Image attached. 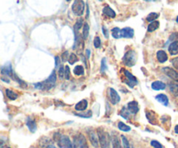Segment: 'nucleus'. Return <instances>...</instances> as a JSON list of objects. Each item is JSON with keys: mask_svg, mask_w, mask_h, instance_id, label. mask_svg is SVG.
Listing matches in <instances>:
<instances>
[{"mask_svg": "<svg viewBox=\"0 0 178 148\" xmlns=\"http://www.w3.org/2000/svg\"><path fill=\"white\" fill-rule=\"evenodd\" d=\"M83 21L82 18H79L77 19V21L76 22L75 25H74V30H75V32H78V31L83 27Z\"/></svg>", "mask_w": 178, "mask_h": 148, "instance_id": "nucleus-29", "label": "nucleus"}, {"mask_svg": "<svg viewBox=\"0 0 178 148\" xmlns=\"http://www.w3.org/2000/svg\"><path fill=\"white\" fill-rule=\"evenodd\" d=\"M46 148H56V147L55 146H53V145H49L48 147Z\"/></svg>", "mask_w": 178, "mask_h": 148, "instance_id": "nucleus-48", "label": "nucleus"}, {"mask_svg": "<svg viewBox=\"0 0 178 148\" xmlns=\"http://www.w3.org/2000/svg\"><path fill=\"white\" fill-rule=\"evenodd\" d=\"M106 70H107L106 58H103V59H102V63H101V73H104Z\"/></svg>", "mask_w": 178, "mask_h": 148, "instance_id": "nucleus-38", "label": "nucleus"}, {"mask_svg": "<svg viewBox=\"0 0 178 148\" xmlns=\"http://www.w3.org/2000/svg\"><path fill=\"white\" fill-rule=\"evenodd\" d=\"M56 80H57V74H56L55 71H53L50 74V76L46 80L43 81L42 83H36L34 85L36 89L48 91V90H50L51 88H53L55 86Z\"/></svg>", "mask_w": 178, "mask_h": 148, "instance_id": "nucleus-1", "label": "nucleus"}, {"mask_svg": "<svg viewBox=\"0 0 178 148\" xmlns=\"http://www.w3.org/2000/svg\"><path fill=\"white\" fill-rule=\"evenodd\" d=\"M150 145L154 148H163L162 144L159 141H157V140H151Z\"/></svg>", "mask_w": 178, "mask_h": 148, "instance_id": "nucleus-37", "label": "nucleus"}, {"mask_svg": "<svg viewBox=\"0 0 178 148\" xmlns=\"http://www.w3.org/2000/svg\"><path fill=\"white\" fill-rule=\"evenodd\" d=\"M70 74H71L70 67L68 66H64V78H65V79H67V80L70 79V76H71Z\"/></svg>", "mask_w": 178, "mask_h": 148, "instance_id": "nucleus-36", "label": "nucleus"}, {"mask_svg": "<svg viewBox=\"0 0 178 148\" xmlns=\"http://www.w3.org/2000/svg\"><path fill=\"white\" fill-rule=\"evenodd\" d=\"M72 11L76 16H82L84 11V2L82 0H76L71 6Z\"/></svg>", "mask_w": 178, "mask_h": 148, "instance_id": "nucleus-6", "label": "nucleus"}, {"mask_svg": "<svg viewBox=\"0 0 178 148\" xmlns=\"http://www.w3.org/2000/svg\"><path fill=\"white\" fill-rule=\"evenodd\" d=\"M89 32H90V27H89V25L87 23L84 24L83 27V37L84 39H86L88 37L89 35Z\"/></svg>", "mask_w": 178, "mask_h": 148, "instance_id": "nucleus-31", "label": "nucleus"}, {"mask_svg": "<svg viewBox=\"0 0 178 148\" xmlns=\"http://www.w3.org/2000/svg\"><path fill=\"white\" fill-rule=\"evenodd\" d=\"M86 54H87V58H89L90 56V50H86Z\"/></svg>", "mask_w": 178, "mask_h": 148, "instance_id": "nucleus-46", "label": "nucleus"}, {"mask_svg": "<svg viewBox=\"0 0 178 148\" xmlns=\"http://www.w3.org/2000/svg\"><path fill=\"white\" fill-rule=\"evenodd\" d=\"M88 106V102L86 99H83L81 101H79L76 106H75V110L78 111H85V109H87Z\"/></svg>", "mask_w": 178, "mask_h": 148, "instance_id": "nucleus-14", "label": "nucleus"}, {"mask_svg": "<svg viewBox=\"0 0 178 148\" xmlns=\"http://www.w3.org/2000/svg\"><path fill=\"white\" fill-rule=\"evenodd\" d=\"M111 35L114 38H120L121 37V30L117 27H115L111 30Z\"/></svg>", "mask_w": 178, "mask_h": 148, "instance_id": "nucleus-27", "label": "nucleus"}, {"mask_svg": "<svg viewBox=\"0 0 178 148\" xmlns=\"http://www.w3.org/2000/svg\"><path fill=\"white\" fill-rule=\"evenodd\" d=\"M58 75H59V77H60L61 78L64 77V66H60L59 71H58Z\"/></svg>", "mask_w": 178, "mask_h": 148, "instance_id": "nucleus-41", "label": "nucleus"}, {"mask_svg": "<svg viewBox=\"0 0 178 148\" xmlns=\"http://www.w3.org/2000/svg\"><path fill=\"white\" fill-rule=\"evenodd\" d=\"M172 63H173V65L175 66V67L178 68V58H176V59H174V60L172 61Z\"/></svg>", "mask_w": 178, "mask_h": 148, "instance_id": "nucleus-44", "label": "nucleus"}, {"mask_svg": "<svg viewBox=\"0 0 178 148\" xmlns=\"http://www.w3.org/2000/svg\"><path fill=\"white\" fill-rule=\"evenodd\" d=\"M73 146L74 148H89L87 140L82 133H79L74 137Z\"/></svg>", "mask_w": 178, "mask_h": 148, "instance_id": "nucleus-5", "label": "nucleus"}, {"mask_svg": "<svg viewBox=\"0 0 178 148\" xmlns=\"http://www.w3.org/2000/svg\"><path fill=\"white\" fill-rule=\"evenodd\" d=\"M6 148H11V147H6Z\"/></svg>", "mask_w": 178, "mask_h": 148, "instance_id": "nucleus-50", "label": "nucleus"}, {"mask_svg": "<svg viewBox=\"0 0 178 148\" xmlns=\"http://www.w3.org/2000/svg\"><path fill=\"white\" fill-rule=\"evenodd\" d=\"M1 73L3 74V75H4V76H8V77H11V78H13L15 73H14L13 71H12L11 64L10 62L6 63V64L3 66L2 71H1Z\"/></svg>", "mask_w": 178, "mask_h": 148, "instance_id": "nucleus-11", "label": "nucleus"}, {"mask_svg": "<svg viewBox=\"0 0 178 148\" xmlns=\"http://www.w3.org/2000/svg\"><path fill=\"white\" fill-rule=\"evenodd\" d=\"M159 25H160V23L158 21H154V22H151L149 25H148V32H152L156 30H157L159 28Z\"/></svg>", "mask_w": 178, "mask_h": 148, "instance_id": "nucleus-25", "label": "nucleus"}, {"mask_svg": "<svg viewBox=\"0 0 178 148\" xmlns=\"http://www.w3.org/2000/svg\"><path fill=\"white\" fill-rule=\"evenodd\" d=\"M146 117L148 118V120L149 121V123L156 125L157 122V118L156 115L154 111H146Z\"/></svg>", "mask_w": 178, "mask_h": 148, "instance_id": "nucleus-17", "label": "nucleus"}, {"mask_svg": "<svg viewBox=\"0 0 178 148\" xmlns=\"http://www.w3.org/2000/svg\"><path fill=\"white\" fill-rule=\"evenodd\" d=\"M88 136L90 139V141L91 143V145L94 147L97 148L99 147V140H98V136L97 133L94 131V130H88Z\"/></svg>", "mask_w": 178, "mask_h": 148, "instance_id": "nucleus-8", "label": "nucleus"}, {"mask_svg": "<svg viewBox=\"0 0 178 148\" xmlns=\"http://www.w3.org/2000/svg\"><path fill=\"white\" fill-rule=\"evenodd\" d=\"M134 36V30L130 27H125L121 30V37L131 38Z\"/></svg>", "mask_w": 178, "mask_h": 148, "instance_id": "nucleus-12", "label": "nucleus"}, {"mask_svg": "<svg viewBox=\"0 0 178 148\" xmlns=\"http://www.w3.org/2000/svg\"><path fill=\"white\" fill-rule=\"evenodd\" d=\"M55 61H56V64H55V66H56V67L58 66V64H59V57L58 56H57L56 58H55Z\"/></svg>", "mask_w": 178, "mask_h": 148, "instance_id": "nucleus-45", "label": "nucleus"}, {"mask_svg": "<svg viewBox=\"0 0 178 148\" xmlns=\"http://www.w3.org/2000/svg\"><path fill=\"white\" fill-rule=\"evenodd\" d=\"M124 76L126 77V79H125L123 82H125L130 87L133 88L136 85H137L138 81H137V78H136L135 76H133L129 71L124 70Z\"/></svg>", "mask_w": 178, "mask_h": 148, "instance_id": "nucleus-7", "label": "nucleus"}, {"mask_svg": "<svg viewBox=\"0 0 178 148\" xmlns=\"http://www.w3.org/2000/svg\"><path fill=\"white\" fill-rule=\"evenodd\" d=\"M136 61H137V53L135 51L133 50H130L128 51L123 58V62L125 66H133L135 64H136Z\"/></svg>", "mask_w": 178, "mask_h": 148, "instance_id": "nucleus-3", "label": "nucleus"}, {"mask_svg": "<svg viewBox=\"0 0 178 148\" xmlns=\"http://www.w3.org/2000/svg\"><path fill=\"white\" fill-rule=\"evenodd\" d=\"M75 115H76V116H78V117H81V118H91L92 112H91V111H87L85 113H83V112H81V113H75Z\"/></svg>", "mask_w": 178, "mask_h": 148, "instance_id": "nucleus-33", "label": "nucleus"}, {"mask_svg": "<svg viewBox=\"0 0 178 148\" xmlns=\"http://www.w3.org/2000/svg\"><path fill=\"white\" fill-rule=\"evenodd\" d=\"M76 61H78V58H77L76 55L75 53H71L70 58H69V63H70L71 65H73V64H75Z\"/></svg>", "mask_w": 178, "mask_h": 148, "instance_id": "nucleus-35", "label": "nucleus"}, {"mask_svg": "<svg viewBox=\"0 0 178 148\" xmlns=\"http://www.w3.org/2000/svg\"><path fill=\"white\" fill-rule=\"evenodd\" d=\"M176 20H177V23H178V16L177 17V19H176Z\"/></svg>", "mask_w": 178, "mask_h": 148, "instance_id": "nucleus-49", "label": "nucleus"}, {"mask_svg": "<svg viewBox=\"0 0 178 148\" xmlns=\"http://www.w3.org/2000/svg\"><path fill=\"white\" fill-rule=\"evenodd\" d=\"M74 74L75 75H77V76H81V75H83L84 73V69L82 66H77L74 68Z\"/></svg>", "mask_w": 178, "mask_h": 148, "instance_id": "nucleus-28", "label": "nucleus"}, {"mask_svg": "<svg viewBox=\"0 0 178 148\" xmlns=\"http://www.w3.org/2000/svg\"><path fill=\"white\" fill-rule=\"evenodd\" d=\"M5 94H6L7 98L9 99H11V100H16L18 99V94L15 92H13V91H11L10 89H6L5 90Z\"/></svg>", "mask_w": 178, "mask_h": 148, "instance_id": "nucleus-24", "label": "nucleus"}, {"mask_svg": "<svg viewBox=\"0 0 178 148\" xmlns=\"http://www.w3.org/2000/svg\"><path fill=\"white\" fill-rule=\"evenodd\" d=\"M109 98L112 105H116L120 102V96L117 92L113 88H109Z\"/></svg>", "mask_w": 178, "mask_h": 148, "instance_id": "nucleus-9", "label": "nucleus"}, {"mask_svg": "<svg viewBox=\"0 0 178 148\" xmlns=\"http://www.w3.org/2000/svg\"><path fill=\"white\" fill-rule=\"evenodd\" d=\"M163 73H164V74H166L169 78H170L171 79L175 80L176 82H178V72H177L176 70L170 68V67H163L162 69Z\"/></svg>", "mask_w": 178, "mask_h": 148, "instance_id": "nucleus-10", "label": "nucleus"}, {"mask_svg": "<svg viewBox=\"0 0 178 148\" xmlns=\"http://www.w3.org/2000/svg\"><path fill=\"white\" fill-rule=\"evenodd\" d=\"M128 110L132 114H137L139 111V106L137 101H130L128 104Z\"/></svg>", "mask_w": 178, "mask_h": 148, "instance_id": "nucleus-13", "label": "nucleus"}, {"mask_svg": "<svg viewBox=\"0 0 178 148\" xmlns=\"http://www.w3.org/2000/svg\"><path fill=\"white\" fill-rule=\"evenodd\" d=\"M60 148H74L73 143L71 142L70 138L66 135L59 134L58 137L54 138Z\"/></svg>", "mask_w": 178, "mask_h": 148, "instance_id": "nucleus-4", "label": "nucleus"}, {"mask_svg": "<svg viewBox=\"0 0 178 148\" xmlns=\"http://www.w3.org/2000/svg\"><path fill=\"white\" fill-rule=\"evenodd\" d=\"M103 13L104 15H106L107 17L110 18H114L116 17V12L114 11L113 9H111L109 6H105L104 9H103Z\"/></svg>", "mask_w": 178, "mask_h": 148, "instance_id": "nucleus-22", "label": "nucleus"}, {"mask_svg": "<svg viewBox=\"0 0 178 148\" xmlns=\"http://www.w3.org/2000/svg\"><path fill=\"white\" fill-rule=\"evenodd\" d=\"M156 58L159 63H164L168 60V55L164 51H158L156 52Z\"/></svg>", "mask_w": 178, "mask_h": 148, "instance_id": "nucleus-16", "label": "nucleus"}, {"mask_svg": "<svg viewBox=\"0 0 178 148\" xmlns=\"http://www.w3.org/2000/svg\"><path fill=\"white\" fill-rule=\"evenodd\" d=\"M118 129L123 131V132H130V126L125 125L123 122H118Z\"/></svg>", "mask_w": 178, "mask_h": 148, "instance_id": "nucleus-30", "label": "nucleus"}, {"mask_svg": "<svg viewBox=\"0 0 178 148\" xmlns=\"http://www.w3.org/2000/svg\"><path fill=\"white\" fill-rule=\"evenodd\" d=\"M169 52L170 53V55L175 56L178 54V41L176 42H172L170 46H169Z\"/></svg>", "mask_w": 178, "mask_h": 148, "instance_id": "nucleus-18", "label": "nucleus"}, {"mask_svg": "<svg viewBox=\"0 0 178 148\" xmlns=\"http://www.w3.org/2000/svg\"><path fill=\"white\" fill-rule=\"evenodd\" d=\"M102 30H103V33H104V35L105 36V37H109V33H108V30L106 29V27L105 26H103L102 27Z\"/></svg>", "mask_w": 178, "mask_h": 148, "instance_id": "nucleus-43", "label": "nucleus"}, {"mask_svg": "<svg viewBox=\"0 0 178 148\" xmlns=\"http://www.w3.org/2000/svg\"><path fill=\"white\" fill-rule=\"evenodd\" d=\"M69 53H68V51H65L64 53H63V55H62V60L63 61H67V60H69Z\"/></svg>", "mask_w": 178, "mask_h": 148, "instance_id": "nucleus-42", "label": "nucleus"}, {"mask_svg": "<svg viewBox=\"0 0 178 148\" xmlns=\"http://www.w3.org/2000/svg\"><path fill=\"white\" fill-rule=\"evenodd\" d=\"M97 136H98V140H99V145L102 148H109V141H110V137L109 133L106 132L104 129L98 128L97 131Z\"/></svg>", "mask_w": 178, "mask_h": 148, "instance_id": "nucleus-2", "label": "nucleus"}, {"mask_svg": "<svg viewBox=\"0 0 178 148\" xmlns=\"http://www.w3.org/2000/svg\"><path fill=\"white\" fill-rule=\"evenodd\" d=\"M156 99L158 102L162 103L163 106H168V104H169V99H168V97H167L165 94L161 93V94L156 95Z\"/></svg>", "mask_w": 178, "mask_h": 148, "instance_id": "nucleus-21", "label": "nucleus"}, {"mask_svg": "<svg viewBox=\"0 0 178 148\" xmlns=\"http://www.w3.org/2000/svg\"><path fill=\"white\" fill-rule=\"evenodd\" d=\"M120 115L123 118H124L125 119H127L129 118V116H130V111H129V110L126 107H123L122 110L120 111Z\"/></svg>", "mask_w": 178, "mask_h": 148, "instance_id": "nucleus-32", "label": "nucleus"}, {"mask_svg": "<svg viewBox=\"0 0 178 148\" xmlns=\"http://www.w3.org/2000/svg\"><path fill=\"white\" fill-rule=\"evenodd\" d=\"M169 88H170V92L174 96L178 97V82H171V83H170Z\"/></svg>", "mask_w": 178, "mask_h": 148, "instance_id": "nucleus-23", "label": "nucleus"}, {"mask_svg": "<svg viewBox=\"0 0 178 148\" xmlns=\"http://www.w3.org/2000/svg\"><path fill=\"white\" fill-rule=\"evenodd\" d=\"M170 41H173V42H176L178 41V32H173L170 36Z\"/></svg>", "mask_w": 178, "mask_h": 148, "instance_id": "nucleus-40", "label": "nucleus"}, {"mask_svg": "<svg viewBox=\"0 0 178 148\" xmlns=\"http://www.w3.org/2000/svg\"><path fill=\"white\" fill-rule=\"evenodd\" d=\"M121 139H122V143H123V148H130V142L129 140H127V138L123 135L121 136Z\"/></svg>", "mask_w": 178, "mask_h": 148, "instance_id": "nucleus-34", "label": "nucleus"}, {"mask_svg": "<svg viewBox=\"0 0 178 148\" xmlns=\"http://www.w3.org/2000/svg\"><path fill=\"white\" fill-rule=\"evenodd\" d=\"M110 140H111L113 148H123L122 145H121V142H120V140L117 137V135H116V134L111 135L110 136Z\"/></svg>", "mask_w": 178, "mask_h": 148, "instance_id": "nucleus-19", "label": "nucleus"}, {"mask_svg": "<svg viewBox=\"0 0 178 148\" xmlns=\"http://www.w3.org/2000/svg\"><path fill=\"white\" fill-rule=\"evenodd\" d=\"M175 132L178 134V125H177L175 126Z\"/></svg>", "mask_w": 178, "mask_h": 148, "instance_id": "nucleus-47", "label": "nucleus"}, {"mask_svg": "<svg viewBox=\"0 0 178 148\" xmlns=\"http://www.w3.org/2000/svg\"><path fill=\"white\" fill-rule=\"evenodd\" d=\"M151 87H152L153 90H156V91L164 90L166 88V85L163 82H162V81H155V82L152 83Z\"/></svg>", "mask_w": 178, "mask_h": 148, "instance_id": "nucleus-20", "label": "nucleus"}, {"mask_svg": "<svg viewBox=\"0 0 178 148\" xmlns=\"http://www.w3.org/2000/svg\"><path fill=\"white\" fill-rule=\"evenodd\" d=\"M26 125H27V127L29 128V130L32 132H35L36 130V124L35 120L32 119L31 117L27 118V119H26Z\"/></svg>", "mask_w": 178, "mask_h": 148, "instance_id": "nucleus-15", "label": "nucleus"}, {"mask_svg": "<svg viewBox=\"0 0 178 148\" xmlns=\"http://www.w3.org/2000/svg\"><path fill=\"white\" fill-rule=\"evenodd\" d=\"M94 46L95 48H99L101 46V39L98 36H97L94 39Z\"/></svg>", "mask_w": 178, "mask_h": 148, "instance_id": "nucleus-39", "label": "nucleus"}, {"mask_svg": "<svg viewBox=\"0 0 178 148\" xmlns=\"http://www.w3.org/2000/svg\"><path fill=\"white\" fill-rule=\"evenodd\" d=\"M158 17H159V13H156V12H151V13H149V14L146 17V20L151 23V22L156 21V19L158 18Z\"/></svg>", "mask_w": 178, "mask_h": 148, "instance_id": "nucleus-26", "label": "nucleus"}]
</instances>
